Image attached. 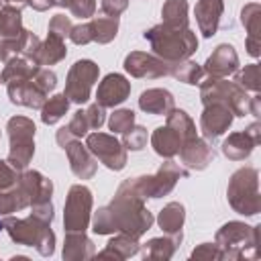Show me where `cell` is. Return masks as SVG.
I'll list each match as a JSON object with an SVG mask.
<instances>
[{"label": "cell", "instance_id": "obj_1", "mask_svg": "<svg viewBox=\"0 0 261 261\" xmlns=\"http://www.w3.org/2000/svg\"><path fill=\"white\" fill-rule=\"evenodd\" d=\"M90 192L86 188H73L71 190V198L67 202V210H65V222L71 230H84L86 222H88V206L90 202H86L82 206V200L88 196Z\"/></svg>", "mask_w": 261, "mask_h": 261}, {"label": "cell", "instance_id": "obj_2", "mask_svg": "<svg viewBox=\"0 0 261 261\" xmlns=\"http://www.w3.org/2000/svg\"><path fill=\"white\" fill-rule=\"evenodd\" d=\"M98 94H100V102L102 104L112 106V104H118V102L124 100V96L128 94V84L120 75H108L104 80V84L100 86Z\"/></svg>", "mask_w": 261, "mask_h": 261}, {"label": "cell", "instance_id": "obj_3", "mask_svg": "<svg viewBox=\"0 0 261 261\" xmlns=\"http://www.w3.org/2000/svg\"><path fill=\"white\" fill-rule=\"evenodd\" d=\"M181 218H184V210H181V206H177V204H169V206L161 212L159 222H161V226H163L165 230H175V228L181 224Z\"/></svg>", "mask_w": 261, "mask_h": 261}, {"label": "cell", "instance_id": "obj_4", "mask_svg": "<svg viewBox=\"0 0 261 261\" xmlns=\"http://www.w3.org/2000/svg\"><path fill=\"white\" fill-rule=\"evenodd\" d=\"M163 104L165 106H171V96L167 92H161V98H151L149 92H145L141 96V108L143 110H149V112H161L163 110Z\"/></svg>", "mask_w": 261, "mask_h": 261}, {"label": "cell", "instance_id": "obj_5", "mask_svg": "<svg viewBox=\"0 0 261 261\" xmlns=\"http://www.w3.org/2000/svg\"><path fill=\"white\" fill-rule=\"evenodd\" d=\"M65 110H67V100H65L63 96H55V98L49 102V106L43 110V120H45V122H55Z\"/></svg>", "mask_w": 261, "mask_h": 261}, {"label": "cell", "instance_id": "obj_6", "mask_svg": "<svg viewBox=\"0 0 261 261\" xmlns=\"http://www.w3.org/2000/svg\"><path fill=\"white\" fill-rule=\"evenodd\" d=\"M130 124H133V112L130 110H120L110 120V128L112 130H126Z\"/></svg>", "mask_w": 261, "mask_h": 261}]
</instances>
